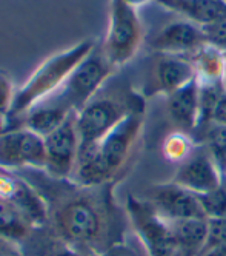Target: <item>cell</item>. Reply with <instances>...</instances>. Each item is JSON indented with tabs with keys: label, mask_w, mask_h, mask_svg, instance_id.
<instances>
[{
	"label": "cell",
	"mask_w": 226,
	"mask_h": 256,
	"mask_svg": "<svg viewBox=\"0 0 226 256\" xmlns=\"http://www.w3.org/2000/svg\"><path fill=\"white\" fill-rule=\"evenodd\" d=\"M111 186H102L96 194L75 196L57 210L55 226L68 242L102 253L117 246L116 241L122 240L123 219L109 194Z\"/></svg>",
	"instance_id": "6da1fadb"
},
{
	"label": "cell",
	"mask_w": 226,
	"mask_h": 256,
	"mask_svg": "<svg viewBox=\"0 0 226 256\" xmlns=\"http://www.w3.org/2000/svg\"><path fill=\"white\" fill-rule=\"evenodd\" d=\"M211 124L226 126V94L225 93H223V96L220 98V100L217 102V105L214 108Z\"/></svg>",
	"instance_id": "4316f807"
},
{
	"label": "cell",
	"mask_w": 226,
	"mask_h": 256,
	"mask_svg": "<svg viewBox=\"0 0 226 256\" xmlns=\"http://www.w3.org/2000/svg\"><path fill=\"white\" fill-rule=\"evenodd\" d=\"M123 2H126V4H129L131 6L137 8V6L145 5V4H148V2H156V0H123Z\"/></svg>",
	"instance_id": "f546056e"
},
{
	"label": "cell",
	"mask_w": 226,
	"mask_h": 256,
	"mask_svg": "<svg viewBox=\"0 0 226 256\" xmlns=\"http://www.w3.org/2000/svg\"><path fill=\"white\" fill-rule=\"evenodd\" d=\"M143 40V26L137 10L123 0H111L108 32L102 51L108 62L119 68L133 59Z\"/></svg>",
	"instance_id": "8992f818"
},
{
	"label": "cell",
	"mask_w": 226,
	"mask_h": 256,
	"mask_svg": "<svg viewBox=\"0 0 226 256\" xmlns=\"http://www.w3.org/2000/svg\"><path fill=\"white\" fill-rule=\"evenodd\" d=\"M43 139L46 152L45 172L54 179L69 180L74 173L80 148L77 113L72 112L54 132Z\"/></svg>",
	"instance_id": "9c48e42d"
},
{
	"label": "cell",
	"mask_w": 226,
	"mask_h": 256,
	"mask_svg": "<svg viewBox=\"0 0 226 256\" xmlns=\"http://www.w3.org/2000/svg\"><path fill=\"white\" fill-rule=\"evenodd\" d=\"M196 78L194 66L186 56H171L160 54L151 72V80L148 82V96L163 94L165 98Z\"/></svg>",
	"instance_id": "4fadbf2b"
},
{
	"label": "cell",
	"mask_w": 226,
	"mask_h": 256,
	"mask_svg": "<svg viewBox=\"0 0 226 256\" xmlns=\"http://www.w3.org/2000/svg\"><path fill=\"white\" fill-rule=\"evenodd\" d=\"M222 88H223V93L226 94V66H225L223 76H222Z\"/></svg>",
	"instance_id": "4dcf8cb0"
},
{
	"label": "cell",
	"mask_w": 226,
	"mask_h": 256,
	"mask_svg": "<svg viewBox=\"0 0 226 256\" xmlns=\"http://www.w3.org/2000/svg\"><path fill=\"white\" fill-rule=\"evenodd\" d=\"M46 168L45 139L25 126L0 132V170Z\"/></svg>",
	"instance_id": "ba28073f"
},
{
	"label": "cell",
	"mask_w": 226,
	"mask_h": 256,
	"mask_svg": "<svg viewBox=\"0 0 226 256\" xmlns=\"http://www.w3.org/2000/svg\"><path fill=\"white\" fill-rule=\"evenodd\" d=\"M205 246H226V216L208 219V234Z\"/></svg>",
	"instance_id": "d4e9b609"
},
{
	"label": "cell",
	"mask_w": 226,
	"mask_h": 256,
	"mask_svg": "<svg viewBox=\"0 0 226 256\" xmlns=\"http://www.w3.org/2000/svg\"><path fill=\"white\" fill-rule=\"evenodd\" d=\"M200 144L210 153L226 180V126L210 124L200 132Z\"/></svg>",
	"instance_id": "7402d4cb"
},
{
	"label": "cell",
	"mask_w": 226,
	"mask_h": 256,
	"mask_svg": "<svg viewBox=\"0 0 226 256\" xmlns=\"http://www.w3.org/2000/svg\"><path fill=\"white\" fill-rule=\"evenodd\" d=\"M168 222L183 256H196L202 250L208 234V218H190Z\"/></svg>",
	"instance_id": "e0dca14e"
},
{
	"label": "cell",
	"mask_w": 226,
	"mask_h": 256,
	"mask_svg": "<svg viewBox=\"0 0 226 256\" xmlns=\"http://www.w3.org/2000/svg\"><path fill=\"white\" fill-rule=\"evenodd\" d=\"M156 2L199 26L226 20V4L223 0H156Z\"/></svg>",
	"instance_id": "2e32d148"
},
{
	"label": "cell",
	"mask_w": 226,
	"mask_h": 256,
	"mask_svg": "<svg viewBox=\"0 0 226 256\" xmlns=\"http://www.w3.org/2000/svg\"><path fill=\"white\" fill-rule=\"evenodd\" d=\"M94 48L96 45L92 40H82L71 48L55 52L45 59L35 68L29 79L15 91L14 102L8 116V128L15 119L23 118L34 105L52 96L65 84L75 66L85 58H88Z\"/></svg>",
	"instance_id": "3957f363"
},
{
	"label": "cell",
	"mask_w": 226,
	"mask_h": 256,
	"mask_svg": "<svg viewBox=\"0 0 226 256\" xmlns=\"http://www.w3.org/2000/svg\"><path fill=\"white\" fill-rule=\"evenodd\" d=\"M202 30L206 38V44H210L222 51L226 50V20L202 26Z\"/></svg>",
	"instance_id": "484cf974"
},
{
	"label": "cell",
	"mask_w": 226,
	"mask_h": 256,
	"mask_svg": "<svg viewBox=\"0 0 226 256\" xmlns=\"http://www.w3.org/2000/svg\"><path fill=\"white\" fill-rule=\"evenodd\" d=\"M114 70L116 68L108 62L103 51L94 48L89 56L75 66L65 84L45 100L65 108L69 113H79L102 90Z\"/></svg>",
	"instance_id": "5b68a950"
},
{
	"label": "cell",
	"mask_w": 226,
	"mask_h": 256,
	"mask_svg": "<svg viewBox=\"0 0 226 256\" xmlns=\"http://www.w3.org/2000/svg\"><path fill=\"white\" fill-rule=\"evenodd\" d=\"M0 198L9 200L20 210L32 226L43 224L48 207L42 196L26 180L0 170Z\"/></svg>",
	"instance_id": "5bb4252c"
},
{
	"label": "cell",
	"mask_w": 226,
	"mask_h": 256,
	"mask_svg": "<svg viewBox=\"0 0 226 256\" xmlns=\"http://www.w3.org/2000/svg\"><path fill=\"white\" fill-rule=\"evenodd\" d=\"M223 52H225V58H226V50H225V51H223Z\"/></svg>",
	"instance_id": "d6a6232c"
},
{
	"label": "cell",
	"mask_w": 226,
	"mask_h": 256,
	"mask_svg": "<svg viewBox=\"0 0 226 256\" xmlns=\"http://www.w3.org/2000/svg\"><path fill=\"white\" fill-rule=\"evenodd\" d=\"M102 256H136L133 252H131L129 248H126L125 246L122 244H117L114 247L108 248L105 253H102Z\"/></svg>",
	"instance_id": "f1b7e54d"
},
{
	"label": "cell",
	"mask_w": 226,
	"mask_h": 256,
	"mask_svg": "<svg viewBox=\"0 0 226 256\" xmlns=\"http://www.w3.org/2000/svg\"><path fill=\"white\" fill-rule=\"evenodd\" d=\"M168 116L176 130L194 134L199 125V80L194 78L166 98Z\"/></svg>",
	"instance_id": "9a60e30c"
},
{
	"label": "cell",
	"mask_w": 226,
	"mask_h": 256,
	"mask_svg": "<svg viewBox=\"0 0 226 256\" xmlns=\"http://www.w3.org/2000/svg\"><path fill=\"white\" fill-rule=\"evenodd\" d=\"M197 147H199V142L194 139L193 134L176 130L165 136L163 144H162V153L168 162L180 166V164H183L196 152Z\"/></svg>",
	"instance_id": "44dd1931"
},
{
	"label": "cell",
	"mask_w": 226,
	"mask_h": 256,
	"mask_svg": "<svg viewBox=\"0 0 226 256\" xmlns=\"http://www.w3.org/2000/svg\"><path fill=\"white\" fill-rule=\"evenodd\" d=\"M173 182L196 194H203L216 190L226 180L210 153L199 144L196 152L179 166Z\"/></svg>",
	"instance_id": "8fae6325"
},
{
	"label": "cell",
	"mask_w": 226,
	"mask_h": 256,
	"mask_svg": "<svg viewBox=\"0 0 226 256\" xmlns=\"http://www.w3.org/2000/svg\"><path fill=\"white\" fill-rule=\"evenodd\" d=\"M148 200L166 221L206 218L202 210L199 196L173 180L149 187Z\"/></svg>",
	"instance_id": "30bf717a"
},
{
	"label": "cell",
	"mask_w": 226,
	"mask_h": 256,
	"mask_svg": "<svg viewBox=\"0 0 226 256\" xmlns=\"http://www.w3.org/2000/svg\"><path fill=\"white\" fill-rule=\"evenodd\" d=\"M196 256H226V246H203Z\"/></svg>",
	"instance_id": "83f0119b"
},
{
	"label": "cell",
	"mask_w": 226,
	"mask_h": 256,
	"mask_svg": "<svg viewBox=\"0 0 226 256\" xmlns=\"http://www.w3.org/2000/svg\"><path fill=\"white\" fill-rule=\"evenodd\" d=\"M206 44L202 26L190 20H176L165 25L151 40V48L159 54L191 56Z\"/></svg>",
	"instance_id": "7c38bea8"
},
{
	"label": "cell",
	"mask_w": 226,
	"mask_h": 256,
	"mask_svg": "<svg viewBox=\"0 0 226 256\" xmlns=\"http://www.w3.org/2000/svg\"><path fill=\"white\" fill-rule=\"evenodd\" d=\"M32 224L9 200L0 198V238L18 241L29 233Z\"/></svg>",
	"instance_id": "ffe728a7"
},
{
	"label": "cell",
	"mask_w": 226,
	"mask_h": 256,
	"mask_svg": "<svg viewBox=\"0 0 226 256\" xmlns=\"http://www.w3.org/2000/svg\"><path fill=\"white\" fill-rule=\"evenodd\" d=\"M143 99L134 93L122 96L100 94L94 96L77 113V132L80 145H91L102 140L112 128L133 113H143Z\"/></svg>",
	"instance_id": "277c9868"
},
{
	"label": "cell",
	"mask_w": 226,
	"mask_h": 256,
	"mask_svg": "<svg viewBox=\"0 0 226 256\" xmlns=\"http://www.w3.org/2000/svg\"><path fill=\"white\" fill-rule=\"evenodd\" d=\"M223 2H225V4H226V0H223Z\"/></svg>",
	"instance_id": "836d02e7"
},
{
	"label": "cell",
	"mask_w": 226,
	"mask_h": 256,
	"mask_svg": "<svg viewBox=\"0 0 226 256\" xmlns=\"http://www.w3.org/2000/svg\"><path fill=\"white\" fill-rule=\"evenodd\" d=\"M89 256H102V254H96V253H94V254H89Z\"/></svg>",
	"instance_id": "1f68e13d"
},
{
	"label": "cell",
	"mask_w": 226,
	"mask_h": 256,
	"mask_svg": "<svg viewBox=\"0 0 226 256\" xmlns=\"http://www.w3.org/2000/svg\"><path fill=\"white\" fill-rule=\"evenodd\" d=\"M202 210L206 218H223L226 216V182L216 190H211L208 193L197 194Z\"/></svg>",
	"instance_id": "603a6c76"
},
{
	"label": "cell",
	"mask_w": 226,
	"mask_h": 256,
	"mask_svg": "<svg viewBox=\"0 0 226 256\" xmlns=\"http://www.w3.org/2000/svg\"><path fill=\"white\" fill-rule=\"evenodd\" d=\"M126 213L148 256H183L169 222L157 213L148 199L129 196Z\"/></svg>",
	"instance_id": "52a82bcc"
},
{
	"label": "cell",
	"mask_w": 226,
	"mask_h": 256,
	"mask_svg": "<svg viewBox=\"0 0 226 256\" xmlns=\"http://www.w3.org/2000/svg\"><path fill=\"white\" fill-rule=\"evenodd\" d=\"M69 114L71 113L66 112L65 108L55 105L49 100H42L37 105H34L22 118L23 119L22 126L45 138L51 132H54Z\"/></svg>",
	"instance_id": "ac0fdd59"
},
{
	"label": "cell",
	"mask_w": 226,
	"mask_h": 256,
	"mask_svg": "<svg viewBox=\"0 0 226 256\" xmlns=\"http://www.w3.org/2000/svg\"><path fill=\"white\" fill-rule=\"evenodd\" d=\"M143 113H133L97 144L80 145L69 180L83 188L112 184L133 158L143 133Z\"/></svg>",
	"instance_id": "7a4b0ae2"
},
{
	"label": "cell",
	"mask_w": 226,
	"mask_h": 256,
	"mask_svg": "<svg viewBox=\"0 0 226 256\" xmlns=\"http://www.w3.org/2000/svg\"><path fill=\"white\" fill-rule=\"evenodd\" d=\"M15 91L5 71H0V132L8 128V116L14 102Z\"/></svg>",
	"instance_id": "cb8c5ba5"
},
{
	"label": "cell",
	"mask_w": 226,
	"mask_h": 256,
	"mask_svg": "<svg viewBox=\"0 0 226 256\" xmlns=\"http://www.w3.org/2000/svg\"><path fill=\"white\" fill-rule=\"evenodd\" d=\"M194 66L199 82H222L226 66L225 52L210 44H205L194 54L188 56Z\"/></svg>",
	"instance_id": "d6986e66"
}]
</instances>
